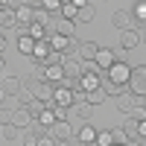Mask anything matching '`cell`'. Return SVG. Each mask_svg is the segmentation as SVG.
<instances>
[{"mask_svg":"<svg viewBox=\"0 0 146 146\" xmlns=\"http://www.w3.org/2000/svg\"><path fill=\"white\" fill-rule=\"evenodd\" d=\"M131 67L129 62H123V58H117V62L111 64V70H108V82L120 85V88H129V79H131Z\"/></svg>","mask_w":146,"mask_h":146,"instance_id":"6da1fadb","label":"cell"},{"mask_svg":"<svg viewBox=\"0 0 146 146\" xmlns=\"http://www.w3.org/2000/svg\"><path fill=\"white\" fill-rule=\"evenodd\" d=\"M129 94H135L137 100H146V64L131 70V79H129Z\"/></svg>","mask_w":146,"mask_h":146,"instance_id":"7a4b0ae2","label":"cell"},{"mask_svg":"<svg viewBox=\"0 0 146 146\" xmlns=\"http://www.w3.org/2000/svg\"><path fill=\"white\" fill-rule=\"evenodd\" d=\"M47 44H50L53 53H62V56H67L70 50H76V47H79V41L64 38V35H58V32H50V35H47Z\"/></svg>","mask_w":146,"mask_h":146,"instance_id":"3957f363","label":"cell"},{"mask_svg":"<svg viewBox=\"0 0 146 146\" xmlns=\"http://www.w3.org/2000/svg\"><path fill=\"white\" fill-rule=\"evenodd\" d=\"M117 62V53L111 50V47H100L96 50V58H94V64H96V70H111V64Z\"/></svg>","mask_w":146,"mask_h":146,"instance_id":"277c9868","label":"cell"},{"mask_svg":"<svg viewBox=\"0 0 146 146\" xmlns=\"http://www.w3.org/2000/svg\"><path fill=\"white\" fill-rule=\"evenodd\" d=\"M62 70H64V79L79 82V76H82V62H79L76 56H64V58H62Z\"/></svg>","mask_w":146,"mask_h":146,"instance_id":"5b68a950","label":"cell"},{"mask_svg":"<svg viewBox=\"0 0 146 146\" xmlns=\"http://www.w3.org/2000/svg\"><path fill=\"white\" fill-rule=\"evenodd\" d=\"M15 27H18L21 32H27V29L32 27V9H29L27 3H18V9H15Z\"/></svg>","mask_w":146,"mask_h":146,"instance_id":"8992f818","label":"cell"},{"mask_svg":"<svg viewBox=\"0 0 146 146\" xmlns=\"http://www.w3.org/2000/svg\"><path fill=\"white\" fill-rule=\"evenodd\" d=\"M79 88H82L85 94L100 91V88H102V73H82V76H79Z\"/></svg>","mask_w":146,"mask_h":146,"instance_id":"52a82bcc","label":"cell"},{"mask_svg":"<svg viewBox=\"0 0 146 146\" xmlns=\"http://www.w3.org/2000/svg\"><path fill=\"white\" fill-rule=\"evenodd\" d=\"M117 108L129 117V114H135V108H140V100H137L135 94H129V91H126V94H120V96H117Z\"/></svg>","mask_w":146,"mask_h":146,"instance_id":"ba28073f","label":"cell"},{"mask_svg":"<svg viewBox=\"0 0 146 146\" xmlns=\"http://www.w3.org/2000/svg\"><path fill=\"white\" fill-rule=\"evenodd\" d=\"M120 47H123V50H135V47H140V29L126 27L123 32H120Z\"/></svg>","mask_w":146,"mask_h":146,"instance_id":"9c48e42d","label":"cell"},{"mask_svg":"<svg viewBox=\"0 0 146 146\" xmlns=\"http://www.w3.org/2000/svg\"><path fill=\"white\" fill-rule=\"evenodd\" d=\"M96 50H100V44H94V41H79L76 47V58L85 64V62H94L96 58Z\"/></svg>","mask_w":146,"mask_h":146,"instance_id":"30bf717a","label":"cell"},{"mask_svg":"<svg viewBox=\"0 0 146 146\" xmlns=\"http://www.w3.org/2000/svg\"><path fill=\"white\" fill-rule=\"evenodd\" d=\"M50 137H53L56 143H58V140H70V137H76V129H70V120H67V123H53Z\"/></svg>","mask_w":146,"mask_h":146,"instance_id":"8fae6325","label":"cell"},{"mask_svg":"<svg viewBox=\"0 0 146 146\" xmlns=\"http://www.w3.org/2000/svg\"><path fill=\"white\" fill-rule=\"evenodd\" d=\"M9 123L15 126V129H23V131H27V129L35 123V120L29 117V111H27V108H15V111H12V117H9Z\"/></svg>","mask_w":146,"mask_h":146,"instance_id":"7c38bea8","label":"cell"},{"mask_svg":"<svg viewBox=\"0 0 146 146\" xmlns=\"http://www.w3.org/2000/svg\"><path fill=\"white\" fill-rule=\"evenodd\" d=\"M96 131H100V129H94L91 123H82V129H76V140L82 146H94L96 143Z\"/></svg>","mask_w":146,"mask_h":146,"instance_id":"4fadbf2b","label":"cell"},{"mask_svg":"<svg viewBox=\"0 0 146 146\" xmlns=\"http://www.w3.org/2000/svg\"><path fill=\"white\" fill-rule=\"evenodd\" d=\"M53 102H56V105H64V108H70V105H73V91H70V88H64V85L53 88Z\"/></svg>","mask_w":146,"mask_h":146,"instance_id":"5bb4252c","label":"cell"},{"mask_svg":"<svg viewBox=\"0 0 146 146\" xmlns=\"http://www.w3.org/2000/svg\"><path fill=\"white\" fill-rule=\"evenodd\" d=\"M0 88L6 91V96H18L21 88H23V79H21V76H6L3 82H0Z\"/></svg>","mask_w":146,"mask_h":146,"instance_id":"9a60e30c","label":"cell"},{"mask_svg":"<svg viewBox=\"0 0 146 146\" xmlns=\"http://www.w3.org/2000/svg\"><path fill=\"white\" fill-rule=\"evenodd\" d=\"M53 32L64 35V38H73V35H76V21H64V18H58V21L53 23Z\"/></svg>","mask_w":146,"mask_h":146,"instance_id":"2e32d148","label":"cell"},{"mask_svg":"<svg viewBox=\"0 0 146 146\" xmlns=\"http://www.w3.org/2000/svg\"><path fill=\"white\" fill-rule=\"evenodd\" d=\"M120 131H123V135H126L129 140H137V120L129 114V117L123 120V126H120Z\"/></svg>","mask_w":146,"mask_h":146,"instance_id":"e0dca14e","label":"cell"},{"mask_svg":"<svg viewBox=\"0 0 146 146\" xmlns=\"http://www.w3.org/2000/svg\"><path fill=\"white\" fill-rule=\"evenodd\" d=\"M32 23H38V27H44L47 32H53V18L47 15L44 9H38V12H32Z\"/></svg>","mask_w":146,"mask_h":146,"instance_id":"ac0fdd59","label":"cell"},{"mask_svg":"<svg viewBox=\"0 0 146 146\" xmlns=\"http://www.w3.org/2000/svg\"><path fill=\"white\" fill-rule=\"evenodd\" d=\"M18 50H21L23 56H27V58L32 56V50H35V41L29 38V35H27V32H21V35H18Z\"/></svg>","mask_w":146,"mask_h":146,"instance_id":"d6986e66","label":"cell"},{"mask_svg":"<svg viewBox=\"0 0 146 146\" xmlns=\"http://www.w3.org/2000/svg\"><path fill=\"white\" fill-rule=\"evenodd\" d=\"M85 102H88L91 108H94V105H105V102H108V94H105L102 88H100V91H91V94H85Z\"/></svg>","mask_w":146,"mask_h":146,"instance_id":"ffe728a7","label":"cell"},{"mask_svg":"<svg viewBox=\"0 0 146 146\" xmlns=\"http://www.w3.org/2000/svg\"><path fill=\"white\" fill-rule=\"evenodd\" d=\"M70 114H76L82 123H88V120H91V105L88 102H76V105L70 108Z\"/></svg>","mask_w":146,"mask_h":146,"instance_id":"44dd1931","label":"cell"},{"mask_svg":"<svg viewBox=\"0 0 146 146\" xmlns=\"http://www.w3.org/2000/svg\"><path fill=\"white\" fill-rule=\"evenodd\" d=\"M111 27H117L120 32H123V29L129 27V15H126L123 9H117V12H111Z\"/></svg>","mask_w":146,"mask_h":146,"instance_id":"7402d4cb","label":"cell"},{"mask_svg":"<svg viewBox=\"0 0 146 146\" xmlns=\"http://www.w3.org/2000/svg\"><path fill=\"white\" fill-rule=\"evenodd\" d=\"M64 21H76V15H79V9L73 6V0H62V12H58Z\"/></svg>","mask_w":146,"mask_h":146,"instance_id":"603a6c76","label":"cell"},{"mask_svg":"<svg viewBox=\"0 0 146 146\" xmlns=\"http://www.w3.org/2000/svg\"><path fill=\"white\" fill-rule=\"evenodd\" d=\"M0 137H3V140H18L21 131L12 126V123H0Z\"/></svg>","mask_w":146,"mask_h":146,"instance_id":"cb8c5ba5","label":"cell"},{"mask_svg":"<svg viewBox=\"0 0 146 146\" xmlns=\"http://www.w3.org/2000/svg\"><path fill=\"white\" fill-rule=\"evenodd\" d=\"M131 12H135V18L140 21V27H146V0H137V3H131Z\"/></svg>","mask_w":146,"mask_h":146,"instance_id":"d4e9b609","label":"cell"},{"mask_svg":"<svg viewBox=\"0 0 146 146\" xmlns=\"http://www.w3.org/2000/svg\"><path fill=\"white\" fill-rule=\"evenodd\" d=\"M41 9L53 18V15H58V12H62V0H41Z\"/></svg>","mask_w":146,"mask_h":146,"instance_id":"484cf974","label":"cell"},{"mask_svg":"<svg viewBox=\"0 0 146 146\" xmlns=\"http://www.w3.org/2000/svg\"><path fill=\"white\" fill-rule=\"evenodd\" d=\"M102 91L108 94V100H111V96H120V94H126V88H120V85L108 82V79H102Z\"/></svg>","mask_w":146,"mask_h":146,"instance_id":"4316f807","label":"cell"},{"mask_svg":"<svg viewBox=\"0 0 146 146\" xmlns=\"http://www.w3.org/2000/svg\"><path fill=\"white\" fill-rule=\"evenodd\" d=\"M94 15H96V12H94V3H91V6L79 9V15H76V23H91V21H94Z\"/></svg>","mask_w":146,"mask_h":146,"instance_id":"83f0119b","label":"cell"},{"mask_svg":"<svg viewBox=\"0 0 146 146\" xmlns=\"http://www.w3.org/2000/svg\"><path fill=\"white\" fill-rule=\"evenodd\" d=\"M53 114H56V123H67V120H70V108H64V105H53Z\"/></svg>","mask_w":146,"mask_h":146,"instance_id":"f1b7e54d","label":"cell"},{"mask_svg":"<svg viewBox=\"0 0 146 146\" xmlns=\"http://www.w3.org/2000/svg\"><path fill=\"white\" fill-rule=\"evenodd\" d=\"M15 100H18V105H21V108H27V105L35 100V96H32V91H29V88H21V94L15 96Z\"/></svg>","mask_w":146,"mask_h":146,"instance_id":"f546056e","label":"cell"},{"mask_svg":"<svg viewBox=\"0 0 146 146\" xmlns=\"http://www.w3.org/2000/svg\"><path fill=\"white\" fill-rule=\"evenodd\" d=\"M44 108H47L44 102H38V100H32V102L27 105V111H29V117H32V120H38V117H41V111H44Z\"/></svg>","mask_w":146,"mask_h":146,"instance_id":"4dcf8cb0","label":"cell"},{"mask_svg":"<svg viewBox=\"0 0 146 146\" xmlns=\"http://www.w3.org/2000/svg\"><path fill=\"white\" fill-rule=\"evenodd\" d=\"M96 146H114V135L111 131H96Z\"/></svg>","mask_w":146,"mask_h":146,"instance_id":"1f68e13d","label":"cell"},{"mask_svg":"<svg viewBox=\"0 0 146 146\" xmlns=\"http://www.w3.org/2000/svg\"><path fill=\"white\" fill-rule=\"evenodd\" d=\"M38 137L41 135H35L32 129H27V131H23V146H38Z\"/></svg>","mask_w":146,"mask_h":146,"instance_id":"d6a6232c","label":"cell"},{"mask_svg":"<svg viewBox=\"0 0 146 146\" xmlns=\"http://www.w3.org/2000/svg\"><path fill=\"white\" fill-rule=\"evenodd\" d=\"M111 135H114V143H129V137H126V135H123V131H120V129H114Z\"/></svg>","mask_w":146,"mask_h":146,"instance_id":"836d02e7","label":"cell"},{"mask_svg":"<svg viewBox=\"0 0 146 146\" xmlns=\"http://www.w3.org/2000/svg\"><path fill=\"white\" fill-rule=\"evenodd\" d=\"M38 146H56V140H53L50 135H41V137H38Z\"/></svg>","mask_w":146,"mask_h":146,"instance_id":"e575fe53","label":"cell"},{"mask_svg":"<svg viewBox=\"0 0 146 146\" xmlns=\"http://www.w3.org/2000/svg\"><path fill=\"white\" fill-rule=\"evenodd\" d=\"M140 137H146V120L137 123V140H140Z\"/></svg>","mask_w":146,"mask_h":146,"instance_id":"d590c367","label":"cell"},{"mask_svg":"<svg viewBox=\"0 0 146 146\" xmlns=\"http://www.w3.org/2000/svg\"><path fill=\"white\" fill-rule=\"evenodd\" d=\"M3 50H6V35L0 32V56H3Z\"/></svg>","mask_w":146,"mask_h":146,"instance_id":"8d00e7d4","label":"cell"},{"mask_svg":"<svg viewBox=\"0 0 146 146\" xmlns=\"http://www.w3.org/2000/svg\"><path fill=\"white\" fill-rule=\"evenodd\" d=\"M3 102H6V91L0 88V108H3Z\"/></svg>","mask_w":146,"mask_h":146,"instance_id":"74e56055","label":"cell"},{"mask_svg":"<svg viewBox=\"0 0 146 146\" xmlns=\"http://www.w3.org/2000/svg\"><path fill=\"white\" fill-rule=\"evenodd\" d=\"M56 146H73V143H70V140H58Z\"/></svg>","mask_w":146,"mask_h":146,"instance_id":"f35d334b","label":"cell"},{"mask_svg":"<svg viewBox=\"0 0 146 146\" xmlns=\"http://www.w3.org/2000/svg\"><path fill=\"white\" fill-rule=\"evenodd\" d=\"M3 67H6V58H3V56H0V73H3Z\"/></svg>","mask_w":146,"mask_h":146,"instance_id":"ab89813d","label":"cell"},{"mask_svg":"<svg viewBox=\"0 0 146 146\" xmlns=\"http://www.w3.org/2000/svg\"><path fill=\"white\" fill-rule=\"evenodd\" d=\"M126 146H140V143H137V140H129V143H126Z\"/></svg>","mask_w":146,"mask_h":146,"instance_id":"60d3db41","label":"cell"},{"mask_svg":"<svg viewBox=\"0 0 146 146\" xmlns=\"http://www.w3.org/2000/svg\"><path fill=\"white\" fill-rule=\"evenodd\" d=\"M140 41H143V44H146V29H143V32H140Z\"/></svg>","mask_w":146,"mask_h":146,"instance_id":"b9f144b4","label":"cell"},{"mask_svg":"<svg viewBox=\"0 0 146 146\" xmlns=\"http://www.w3.org/2000/svg\"><path fill=\"white\" fill-rule=\"evenodd\" d=\"M137 143H140V146H146V137H140V140H137Z\"/></svg>","mask_w":146,"mask_h":146,"instance_id":"7bdbcfd3","label":"cell"},{"mask_svg":"<svg viewBox=\"0 0 146 146\" xmlns=\"http://www.w3.org/2000/svg\"><path fill=\"white\" fill-rule=\"evenodd\" d=\"M114 146H126V143H114Z\"/></svg>","mask_w":146,"mask_h":146,"instance_id":"ee69618b","label":"cell"},{"mask_svg":"<svg viewBox=\"0 0 146 146\" xmlns=\"http://www.w3.org/2000/svg\"><path fill=\"white\" fill-rule=\"evenodd\" d=\"M94 146H96V143H94Z\"/></svg>","mask_w":146,"mask_h":146,"instance_id":"f6af8a7d","label":"cell"}]
</instances>
